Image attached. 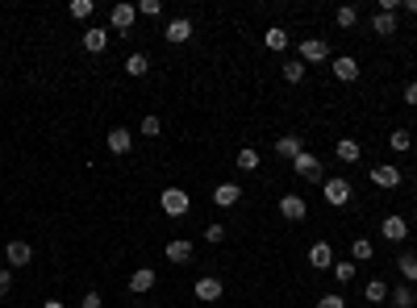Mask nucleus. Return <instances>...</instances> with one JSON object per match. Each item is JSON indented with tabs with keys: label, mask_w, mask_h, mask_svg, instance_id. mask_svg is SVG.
<instances>
[{
	"label": "nucleus",
	"mask_w": 417,
	"mask_h": 308,
	"mask_svg": "<svg viewBox=\"0 0 417 308\" xmlns=\"http://www.w3.org/2000/svg\"><path fill=\"white\" fill-rule=\"evenodd\" d=\"M138 13H142V17H159V13H163V4H159V0H142V4H138Z\"/></svg>",
	"instance_id": "obj_35"
},
{
	"label": "nucleus",
	"mask_w": 417,
	"mask_h": 308,
	"mask_svg": "<svg viewBox=\"0 0 417 308\" xmlns=\"http://www.w3.org/2000/svg\"><path fill=\"white\" fill-rule=\"evenodd\" d=\"M322 192H326V204H334V209H343V204H351V184L338 175V179H326L322 184Z\"/></svg>",
	"instance_id": "obj_4"
},
{
	"label": "nucleus",
	"mask_w": 417,
	"mask_h": 308,
	"mask_svg": "<svg viewBox=\"0 0 417 308\" xmlns=\"http://www.w3.org/2000/svg\"><path fill=\"white\" fill-rule=\"evenodd\" d=\"M92 8H96L92 0H71V4H67V13H71L75 21H88V17H92Z\"/></svg>",
	"instance_id": "obj_27"
},
{
	"label": "nucleus",
	"mask_w": 417,
	"mask_h": 308,
	"mask_svg": "<svg viewBox=\"0 0 417 308\" xmlns=\"http://www.w3.org/2000/svg\"><path fill=\"white\" fill-rule=\"evenodd\" d=\"M159 209H163L167 217H188L192 200H188V192H184V188H163V196H159Z\"/></svg>",
	"instance_id": "obj_1"
},
{
	"label": "nucleus",
	"mask_w": 417,
	"mask_h": 308,
	"mask_svg": "<svg viewBox=\"0 0 417 308\" xmlns=\"http://www.w3.org/2000/svg\"><path fill=\"white\" fill-rule=\"evenodd\" d=\"M163 254H167L171 263H188V259H192V242H188V238H171Z\"/></svg>",
	"instance_id": "obj_19"
},
{
	"label": "nucleus",
	"mask_w": 417,
	"mask_h": 308,
	"mask_svg": "<svg viewBox=\"0 0 417 308\" xmlns=\"http://www.w3.org/2000/svg\"><path fill=\"white\" fill-rule=\"evenodd\" d=\"M150 71V63H146V54H129L125 58V75H134V79H142Z\"/></svg>",
	"instance_id": "obj_24"
},
{
	"label": "nucleus",
	"mask_w": 417,
	"mask_h": 308,
	"mask_svg": "<svg viewBox=\"0 0 417 308\" xmlns=\"http://www.w3.org/2000/svg\"><path fill=\"white\" fill-rule=\"evenodd\" d=\"M405 100L417 108V79H414V83H405Z\"/></svg>",
	"instance_id": "obj_40"
},
{
	"label": "nucleus",
	"mask_w": 417,
	"mask_h": 308,
	"mask_svg": "<svg viewBox=\"0 0 417 308\" xmlns=\"http://www.w3.org/2000/svg\"><path fill=\"white\" fill-rule=\"evenodd\" d=\"M388 146H393V150H397V154H405V150H409V146H414V138H409V129H397V133H393V138H388Z\"/></svg>",
	"instance_id": "obj_32"
},
{
	"label": "nucleus",
	"mask_w": 417,
	"mask_h": 308,
	"mask_svg": "<svg viewBox=\"0 0 417 308\" xmlns=\"http://www.w3.org/2000/svg\"><path fill=\"white\" fill-rule=\"evenodd\" d=\"M301 150H305V142H301V133H284V138L276 142V154H280V159H297Z\"/></svg>",
	"instance_id": "obj_18"
},
{
	"label": "nucleus",
	"mask_w": 417,
	"mask_h": 308,
	"mask_svg": "<svg viewBox=\"0 0 417 308\" xmlns=\"http://www.w3.org/2000/svg\"><path fill=\"white\" fill-rule=\"evenodd\" d=\"M109 21H113V29H121V33H125V29L138 21V4H113Z\"/></svg>",
	"instance_id": "obj_7"
},
{
	"label": "nucleus",
	"mask_w": 417,
	"mask_h": 308,
	"mask_svg": "<svg viewBox=\"0 0 417 308\" xmlns=\"http://www.w3.org/2000/svg\"><path fill=\"white\" fill-rule=\"evenodd\" d=\"M221 238H226V225H209L205 229V242H221Z\"/></svg>",
	"instance_id": "obj_39"
},
{
	"label": "nucleus",
	"mask_w": 417,
	"mask_h": 308,
	"mask_svg": "<svg viewBox=\"0 0 417 308\" xmlns=\"http://www.w3.org/2000/svg\"><path fill=\"white\" fill-rule=\"evenodd\" d=\"M284 79H288V83H301V79H305V63H301V58H288V63H284Z\"/></svg>",
	"instance_id": "obj_29"
},
{
	"label": "nucleus",
	"mask_w": 417,
	"mask_h": 308,
	"mask_svg": "<svg viewBox=\"0 0 417 308\" xmlns=\"http://www.w3.org/2000/svg\"><path fill=\"white\" fill-rule=\"evenodd\" d=\"M363 300H372V305H380V300H388V284L376 275V279H368L363 284Z\"/></svg>",
	"instance_id": "obj_22"
},
{
	"label": "nucleus",
	"mask_w": 417,
	"mask_h": 308,
	"mask_svg": "<svg viewBox=\"0 0 417 308\" xmlns=\"http://www.w3.org/2000/svg\"><path fill=\"white\" fill-rule=\"evenodd\" d=\"M388 296H393V305H397V308H414L417 305V296H414V288H409V284H405V288H393Z\"/></svg>",
	"instance_id": "obj_26"
},
{
	"label": "nucleus",
	"mask_w": 417,
	"mask_h": 308,
	"mask_svg": "<svg viewBox=\"0 0 417 308\" xmlns=\"http://www.w3.org/2000/svg\"><path fill=\"white\" fill-rule=\"evenodd\" d=\"M380 234H384L388 242H405V238H409V221H405L401 213H393V217H384V225H380Z\"/></svg>",
	"instance_id": "obj_6"
},
{
	"label": "nucleus",
	"mask_w": 417,
	"mask_h": 308,
	"mask_svg": "<svg viewBox=\"0 0 417 308\" xmlns=\"http://www.w3.org/2000/svg\"><path fill=\"white\" fill-rule=\"evenodd\" d=\"M13 288V267H0V296H8Z\"/></svg>",
	"instance_id": "obj_37"
},
{
	"label": "nucleus",
	"mask_w": 417,
	"mask_h": 308,
	"mask_svg": "<svg viewBox=\"0 0 417 308\" xmlns=\"http://www.w3.org/2000/svg\"><path fill=\"white\" fill-rule=\"evenodd\" d=\"M372 33L393 38V33H397V13H380V8H376V17H372Z\"/></svg>",
	"instance_id": "obj_16"
},
{
	"label": "nucleus",
	"mask_w": 417,
	"mask_h": 308,
	"mask_svg": "<svg viewBox=\"0 0 417 308\" xmlns=\"http://www.w3.org/2000/svg\"><path fill=\"white\" fill-rule=\"evenodd\" d=\"M372 184H376V188H397V184H401V171L388 167V163H376V167H372Z\"/></svg>",
	"instance_id": "obj_13"
},
{
	"label": "nucleus",
	"mask_w": 417,
	"mask_h": 308,
	"mask_svg": "<svg viewBox=\"0 0 417 308\" xmlns=\"http://www.w3.org/2000/svg\"><path fill=\"white\" fill-rule=\"evenodd\" d=\"M334 21H338V29H351V25L359 21V8H351V4H343V8L334 13Z\"/></svg>",
	"instance_id": "obj_28"
},
{
	"label": "nucleus",
	"mask_w": 417,
	"mask_h": 308,
	"mask_svg": "<svg viewBox=\"0 0 417 308\" xmlns=\"http://www.w3.org/2000/svg\"><path fill=\"white\" fill-rule=\"evenodd\" d=\"M317 308H347V300H343L338 292H330V296H322V300H317Z\"/></svg>",
	"instance_id": "obj_36"
},
{
	"label": "nucleus",
	"mask_w": 417,
	"mask_h": 308,
	"mask_svg": "<svg viewBox=\"0 0 417 308\" xmlns=\"http://www.w3.org/2000/svg\"><path fill=\"white\" fill-rule=\"evenodd\" d=\"M163 38H167L171 46H184V42L192 38V21H188V17H175V21H167V29H163Z\"/></svg>",
	"instance_id": "obj_5"
},
{
	"label": "nucleus",
	"mask_w": 417,
	"mask_h": 308,
	"mask_svg": "<svg viewBox=\"0 0 417 308\" xmlns=\"http://www.w3.org/2000/svg\"><path fill=\"white\" fill-rule=\"evenodd\" d=\"M297 50H301V63H326L330 58V42L326 38H305Z\"/></svg>",
	"instance_id": "obj_3"
},
{
	"label": "nucleus",
	"mask_w": 417,
	"mask_h": 308,
	"mask_svg": "<svg viewBox=\"0 0 417 308\" xmlns=\"http://www.w3.org/2000/svg\"><path fill=\"white\" fill-rule=\"evenodd\" d=\"M351 254H355V263H368V259H372V254H376V246H372V242H368V238H359V242H355V246H351Z\"/></svg>",
	"instance_id": "obj_33"
},
{
	"label": "nucleus",
	"mask_w": 417,
	"mask_h": 308,
	"mask_svg": "<svg viewBox=\"0 0 417 308\" xmlns=\"http://www.w3.org/2000/svg\"><path fill=\"white\" fill-rule=\"evenodd\" d=\"M292 171H297L301 179H309V184H317V179L326 184V175H322V159H317V154H309V150H301V154L292 159Z\"/></svg>",
	"instance_id": "obj_2"
},
{
	"label": "nucleus",
	"mask_w": 417,
	"mask_h": 308,
	"mask_svg": "<svg viewBox=\"0 0 417 308\" xmlns=\"http://www.w3.org/2000/svg\"><path fill=\"white\" fill-rule=\"evenodd\" d=\"M263 46H267V50H276V54H280V50H288V33H284V29H280V25H272V29H267V33H263Z\"/></svg>",
	"instance_id": "obj_23"
},
{
	"label": "nucleus",
	"mask_w": 417,
	"mask_h": 308,
	"mask_svg": "<svg viewBox=\"0 0 417 308\" xmlns=\"http://www.w3.org/2000/svg\"><path fill=\"white\" fill-rule=\"evenodd\" d=\"M29 259H33L29 242H8V246H4V263H8V267H25Z\"/></svg>",
	"instance_id": "obj_15"
},
{
	"label": "nucleus",
	"mask_w": 417,
	"mask_h": 308,
	"mask_svg": "<svg viewBox=\"0 0 417 308\" xmlns=\"http://www.w3.org/2000/svg\"><path fill=\"white\" fill-rule=\"evenodd\" d=\"M242 200V188L238 184H217V192H213V204L217 209H234Z\"/></svg>",
	"instance_id": "obj_14"
},
{
	"label": "nucleus",
	"mask_w": 417,
	"mask_h": 308,
	"mask_svg": "<svg viewBox=\"0 0 417 308\" xmlns=\"http://www.w3.org/2000/svg\"><path fill=\"white\" fill-rule=\"evenodd\" d=\"M330 71H334V79H343V83H355V79H359V63H355L351 54H338Z\"/></svg>",
	"instance_id": "obj_8"
},
{
	"label": "nucleus",
	"mask_w": 417,
	"mask_h": 308,
	"mask_svg": "<svg viewBox=\"0 0 417 308\" xmlns=\"http://www.w3.org/2000/svg\"><path fill=\"white\" fill-rule=\"evenodd\" d=\"M159 129H163L159 117H142V138H159Z\"/></svg>",
	"instance_id": "obj_34"
},
{
	"label": "nucleus",
	"mask_w": 417,
	"mask_h": 308,
	"mask_svg": "<svg viewBox=\"0 0 417 308\" xmlns=\"http://www.w3.org/2000/svg\"><path fill=\"white\" fill-rule=\"evenodd\" d=\"M42 308H67V305H63V300H46Z\"/></svg>",
	"instance_id": "obj_42"
},
{
	"label": "nucleus",
	"mask_w": 417,
	"mask_h": 308,
	"mask_svg": "<svg viewBox=\"0 0 417 308\" xmlns=\"http://www.w3.org/2000/svg\"><path fill=\"white\" fill-rule=\"evenodd\" d=\"M192 292H196V300H209V305H213V300H221V292H226V288H221V279H213V275H200Z\"/></svg>",
	"instance_id": "obj_11"
},
{
	"label": "nucleus",
	"mask_w": 417,
	"mask_h": 308,
	"mask_svg": "<svg viewBox=\"0 0 417 308\" xmlns=\"http://www.w3.org/2000/svg\"><path fill=\"white\" fill-rule=\"evenodd\" d=\"M129 146H134V133H129V129H121V125L109 129V150H113V154H129Z\"/></svg>",
	"instance_id": "obj_17"
},
{
	"label": "nucleus",
	"mask_w": 417,
	"mask_h": 308,
	"mask_svg": "<svg viewBox=\"0 0 417 308\" xmlns=\"http://www.w3.org/2000/svg\"><path fill=\"white\" fill-rule=\"evenodd\" d=\"M401 8H409V13H417V0H401Z\"/></svg>",
	"instance_id": "obj_41"
},
{
	"label": "nucleus",
	"mask_w": 417,
	"mask_h": 308,
	"mask_svg": "<svg viewBox=\"0 0 417 308\" xmlns=\"http://www.w3.org/2000/svg\"><path fill=\"white\" fill-rule=\"evenodd\" d=\"M309 263H313V267H334V250H330L326 242H313V246H309Z\"/></svg>",
	"instance_id": "obj_21"
},
{
	"label": "nucleus",
	"mask_w": 417,
	"mask_h": 308,
	"mask_svg": "<svg viewBox=\"0 0 417 308\" xmlns=\"http://www.w3.org/2000/svg\"><path fill=\"white\" fill-rule=\"evenodd\" d=\"M155 284H159V275H155L150 267H138V271L129 275V292H134V296H146Z\"/></svg>",
	"instance_id": "obj_10"
},
{
	"label": "nucleus",
	"mask_w": 417,
	"mask_h": 308,
	"mask_svg": "<svg viewBox=\"0 0 417 308\" xmlns=\"http://www.w3.org/2000/svg\"><path fill=\"white\" fill-rule=\"evenodd\" d=\"M334 154H338L343 163H359V154H363V146H359L355 138H338V146H334Z\"/></svg>",
	"instance_id": "obj_20"
},
{
	"label": "nucleus",
	"mask_w": 417,
	"mask_h": 308,
	"mask_svg": "<svg viewBox=\"0 0 417 308\" xmlns=\"http://www.w3.org/2000/svg\"><path fill=\"white\" fill-rule=\"evenodd\" d=\"M100 305H104V296H100V292H88V296L79 300V308H100Z\"/></svg>",
	"instance_id": "obj_38"
},
{
	"label": "nucleus",
	"mask_w": 417,
	"mask_h": 308,
	"mask_svg": "<svg viewBox=\"0 0 417 308\" xmlns=\"http://www.w3.org/2000/svg\"><path fill=\"white\" fill-rule=\"evenodd\" d=\"M397 271L405 275V284H417V254H401V259H397Z\"/></svg>",
	"instance_id": "obj_25"
},
{
	"label": "nucleus",
	"mask_w": 417,
	"mask_h": 308,
	"mask_svg": "<svg viewBox=\"0 0 417 308\" xmlns=\"http://www.w3.org/2000/svg\"><path fill=\"white\" fill-rule=\"evenodd\" d=\"M355 271H359L355 263H334V267H330V275H334L338 284H351V279H355Z\"/></svg>",
	"instance_id": "obj_31"
},
{
	"label": "nucleus",
	"mask_w": 417,
	"mask_h": 308,
	"mask_svg": "<svg viewBox=\"0 0 417 308\" xmlns=\"http://www.w3.org/2000/svg\"><path fill=\"white\" fill-rule=\"evenodd\" d=\"M280 213H284L288 221H305V213H309V204H305V196H297V192H288V196L280 200Z\"/></svg>",
	"instance_id": "obj_9"
},
{
	"label": "nucleus",
	"mask_w": 417,
	"mask_h": 308,
	"mask_svg": "<svg viewBox=\"0 0 417 308\" xmlns=\"http://www.w3.org/2000/svg\"><path fill=\"white\" fill-rule=\"evenodd\" d=\"M238 167H242V171H255V167H259V150H255V146H242V150H238Z\"/></svg>",
	"instance_id": "obj_30"
},
{
	"label": "nucleus",
	"mask_w": 417,
	"mask_h": 308,
	"mask_svg": "<svg viewBox=\"0 0 417 308\" xmlns=\"http://www.w3.org/2000/svg\"><path fill=\"white\" fill-rule=\"evenodd\" d=\"M104 46H109V29H104V25L84 29V50H88V54H100Z\"/></svg>",
	"instance_id": "obj_12"
}]
</instances>
